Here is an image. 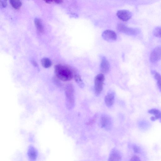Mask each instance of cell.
<instances>
[{
	"instance_id": "14",
	"label": "cell",
	"mask_w": 161,
	"mask_h": 161,
	"mask_svg": "<svg viewBox=\"0 0 161 161\" xmlns=\"http://www.w3.org/2000/svg\"><path fill=\"white\" fill-rule=\"evenodd\" d=\"M152 73L154 75V78L157 81L158 87L161 92V75L159 73L155 71H152Z\"/></svg>"
},
{
	"instance_id": "18",
	"label": "cell",
	"mask_w": 161,
	"mask_h": 161,
	"mask_svg": "<svg viewBox=\"0 0 161 161\" xmlns=\"http://www.w3.org/2000/svg\"><path fill=\"white\" fill-rule=\"evenodd\" d=\"M153 34L156 37H161V26L155 28L153 30Z\"/></svg>"
},
{
	"instance_id": "8",
	"label": "cell",
	"mask_w": 161,
	"mask_h": 161,
	"mask_svg": "<svg viewBox=\"0 0 161 161\" xmlns=\"http://www.w3.org/2000/svg\"><path fill=\"white\" fill-rule=\"evenodd\" d=\"M118 17L123 21H127L130 19L132 16V14L126 10H121L117 11L116 14Z\"/></svg>"
},
{
	"instance_id": "21",
	"label": "cell",
	"mask_w": 161,
	"mask_h": 161,
	"mask_svg": "<svg viewBox=\"0 0 161 161\" xmlns=\"http://www.w3.org/2000/svg\"><path fill=\"white\" fill-rule=\"evenodd\" d=\"M132 149L134 152L136 153H139L141 150L139 147L136 144H133L132 146Z\"/></svg>"
},
{
	"instance_id": "19",
	"label": "cell",
	"mask_w": 161,
	"mask_h": 161,
	"mask_svg": "<svg viewBox=\"0 0 161 161\" xmlns=\"http://www.w3.org/2000/svg\"><path fill=\"white\" fill-rule=\"evenodd\" d=\"M10 2L12 6L16 9L19 8L21 5V2L19 0H11Z\"/></svg>"
},
{
	"instance_id": "11",
	"label": "cell",
	"mask_w": 161,
	"mask_h": 161,
	"mask_svg": "<svg viewBox=\"0 0 161 161\" xmlns=\"http://www.w3.org/2000/svg\"><path fill=\"white\" fill-rule=\"evenodd\" d=\"M110 64L106 58L104 57L102 58L100 64V70L103 73H107L109 70Z\"/></svg>"
},
{
	"instance_id": "5",
	"label": "cell",
	"mask_w": 161,
	"mask_h": 161,
	"mask_svg": "<svg viewBox=\"0 0 161 161\" xmlns=\"http://www.w3.org/2000/svg\"><path fill=\"white\" fill-rule=\"evenodd\" d=\"M161 59V46H158L155 47L150 54V61L153 63L158 62Z\"/></svg>"
},
{
	"instance_id": "4",
	"label": "cell",
	"mask_w": 161,
	"mask_h": 161,
	"mask_svg": "<svg viewBox=\"0 0 161 161\" xmlns=\"http://www.w3.org/2000/svg\"><path fill=\"white\" fill-rule=\"evenodd\" d=\"M117 28L119 31L129 35H136L139 32V30L137 28L128 27L121 24L118 25Z\"/></svg>"
},
{
	"instance_id": "6",
	"label": "cell",
	"mask_w": 161,
	"mask_h": 161,
	"mask_svg": "<svg viewBox=\"0 0 161 161\" xmlns=\"http://www.w3.org/2000/svg\"><path fill=\"white\" fill-rule=\"evenodd\" d=\"M111 119L108 115L103 114L102 115L100 120V124L102 128L106 130H109L111 126Z\"/></svg>"
},
{
	"instance_id": "15",
	"label": "cell",
	"mask_w": 161,
	"mask_h": 161,
	"mask_svg": "<svg viewBox=\"0 0 161 161\" xmlns=\"http://www.w3.org/2000/svg\"><path fill=\"white\" fill-rule=\"evenodd\" d=\"M75 80L79 86L81 88L84 87V84L80 75L77 73H75L74 74Z\"/></svg>"
},
{
	"instance_id": "7",
	"label": "cell",
	"mask_w": 161,
	"mask_h": 161,
	"mask_svg": "<svg viewBox=\"0 0 161 161\" xmlns=\"http://www.w3.org/2000/svg\"><path fill=\"white\" fill-rule=\"evenodd\" d=\"M103 38L105 40L111 41L115 40L117 39V35L114 31L107 30L104 31L102 34Z\"/></svg>"
},
{
	"instance_id": "1",
	"label": "cell",
	"mask_w": 161,
	"mask_h": 161,
	"mask_svg": "<svg viewBox=\"0 0 161 161\" xmlns=\"http://www.w3.org/2000/svg\"><path fill=\"white\" fill-rule=\"evenodd\" d=\"M56 76L59 80L66 81L71 80L74 74L72 70L68 67L61 64H57L55 66Z\"/></svg>"
},
{
	"instance_id": "24",
	"label": "cell",
	"mask_w": 161,
	"mask_h": 161,
	"mask_svg": "<svg viewBox=\"0 0 161 161\" xmlns=\"http://www.w3.org/2000/svg\"><path fill=\"white\" fill-rule=\"evenodd\" d=\"M53 1L57 3H60L62 2V1L61 0H54Z\"/></svg>"
},
{
	"instance_id": "10",
	"label": "cell",
	"mask_w": 161,
	"mask_h": 161,
	"mask_svg": "<svg viewBox=\"0 0 161 161\" xmlns=\"http://www.w3.org/2000/svg\"><path fill=\"white\" fill-rule=\"evenodd\" d=\"M27 156L30 161H35L38 156L37 150L32 146H30L28 150Z\"/></svg>"
},
{
	"instance_id": "17",
	"label": "cell",
	"mask_w": 161,
	"mask_h": 161,
	"mask_svg": "<svg viewBox=\"0 0 161 161\" xmlns=\"http://www.w3.org/2000/svg\"><path fill=\"white\" fill-rule=\"evenodd\" d=\"M34 22L38 30L40 32L42 31L43 28L40 19L39 18H36L34 20Z\"/></svg>"
},
{
	"instance_id": "20",
	"label": "cell",
	"mask_w": 161,
	"mask_h": 161,
	"mask_svg": "<svg viewBox=\"0 0 161 161\" xmlns=\"http://www.w3.org/2000/svg\"><path fill=\"white\" fill-rule=\"evenodd\" d=\"M97 118V115L95 114L90 120L86 123V125H90L93 124L96 121Z\"/></svg>"
},
{
	"instance_id": "9",
	"label": "cell",
	"mask_w": 161,
	"mask_h": 161,
	"mask_svg": "<svg viewBox=\"0 0 161 161\" xmlns=\"http://www.w3.org/2000/svg\"><path fill=\"white\" fill-rule=\"evenodd\" d=\"M121 159L120 153L117 149H113L110 153L108 161H120Z\"/></svg>"
},
{
	"instance_id": "3",
	"label": "cell",
	"mask_w": 161,
	"mask_h": 161,
	"mask_svg": "<svg viewBox=\"0 0 161 161\" xmlns=\"http://www.w3.org/2000/svg\"><path fill=\"white\" fill-rule=\"evenodd\" d=\"M105 77L102 74L97 75L95 77L94 80L95 93L97 96H98L102 91Z\"/></svg>"
},
{
	"instance_id": "13",
	"label": "cell",
	"mask_w": 161,
	"mask_h": 161,
	"mask_svg": "<svg viewBox=\"0 0 161 161\" xmlns=\"http://www.w3.org/2000/svg\"><path fill=\"white\" fill-rule=\"evenodd\" d=\"M114 99V95L113 92L108 93L104 98L106 105L108 107H111L113 104Z\"/></svg>"
},
{
	"instance_id": "23",
	"label": "cell",
	"mask_w": 161,
	"mask_h": 161,
	"mask_svg": "<svg viewBox=\"0 0 161 161\" xmlns=\"http://www.w3.org/2000/svg\"><path fill=\"white\" fill-rule=\"evenodd\" d=\"M0 3L1 5L3 7H5L6 5V3L5 1H1Z\"/></svg>"
},
{
	"instance_id": "22",
	"label": "cell",
	"mask_w": 161,
	"mask_h": 161,
	"mask_svg": "<svg viewBox=\"0 0 161 161\" xmlns=\"http://www.w3.org/2000/svg\"><path fill=\"white\" fill-rule=\"evenodd\" d=\"M129 161H141V160L138 156L134 155L131 158Z\"/></svg>"
},
{
	"instance_id": "16",
	"label": "cell",
	"mask_w": 161,
	"mask_h": 161,
	"mask_svg": "<svg viewBox=\"0 0 161 161\" xmlns=\"http://www.w3.org/2000/svg\"><path fill=\"white\" fill-rule=\"evenodd\" d=\"M41 63L42 66L45 68L50 67L52 64L51 60L47 58H43L41 60Z\"/></svg>"
},
{
	"instance_id": "12",
	"label": "cell",
	"mask_w": 161,
	"mask_h": 161,
	"mask_svg": "<svg viewBox=\"0 0 161 161\" xmlns=\"http://www.w3.org/2000/svg\"><path fill=\"white\" fill-rule=\"evenodd\" d=\"M148 113L154 115V116H152L151 118L150 119L152 121H154L156 119H159L161 123V112L160 111L155 108H153L149 110Z\"/></svg>"
},
{
	"instance_id": "2",
	"label": "cell",
	"mask_w": 161,
	"mask_h": 161,
	"mask_svg": "<svg viewBox=\"0 0 161 161\" xmlns=\"http://www.w3.org/2000/svg\"><path fill=\"white\" fill-rule=\"evenodd\" d=\"M65 103L68 109H72L75 105L74 88L71 83L67 84L65 88Z\"/></svg>"
},
{
	"instance_id": "25",
	"label": "cell",
	"mask_w": 161,
	"mask_h": 161,
	"mask_svg": "<svg viewBox=\"0 0 161 161\" xmlns=\"http://www.w3.org/2000/svg\"><path fill=\"white\" fill-rule=\"evenodd\" d=\"M53 0H46L45 1V2H46L47 3H51L52 2H53Z\"/></svg>"
}]
</instances>
